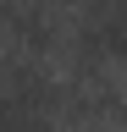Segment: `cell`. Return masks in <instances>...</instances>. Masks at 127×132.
Wrapping results in <instances>:
<instances>
[{"instance_id":"6da1fadb","label":"cell","mask_w":127,"mask_h":132,"mask_svg":"<svg viewBox=\"0 0 127 132\" xmlns=\"http://www.w3.org/2000/svg\"><path fill=\"white\" fill-rule=\"evenodd\" d=\"M0 132H55V127H50V116H44V105L11 94L6 82H0Z\"/></svg>"},{"instance_id":"7a4b0ae2","label":"cell","mask_w":127,"mask_h":132,"mask_svg":"<svg viewBox=\"0 0 127 132\" xmlns=\"http://www.w3.org/2000/svg\"><path fill=\"white\" fill-rule=\"evenodd\" d=\"M11 11H17V6H11V0H0V28H11Z\"/></svg>"}]
</instances>
